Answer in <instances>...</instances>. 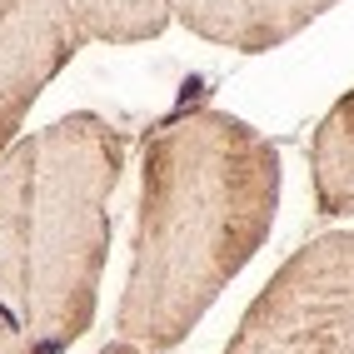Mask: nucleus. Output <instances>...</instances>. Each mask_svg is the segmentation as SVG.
<instances>
[{
    "label": "nucleus",
    "mask_w": 354,
    "mask_h": 354,
    "mask_svg": "<svg viewBox=\"0 0 354 354\" xmlns=\"http://www.w3.org/2000/svg\"><path fill=\"white\" fill-rule=\"evenodd\" d=\"M315 209L324 220H354V90L319 120L310 140Z\"/></svg>",
    "instance_id": "6"
},
{
    "label": "nucleus",
    "mask_w": 354,
    "mask_h": 354,
    "mask_svg": "<svg viewBox=\"0 0 354 354\" xmlns=\"http://www.w3.org/2000/svg\"><path fill=\"white\" fill-rule=\"evenodd\" d=\"M80 45H135L170 26V0H55Z\"/></svg>",
    "instance_id": "7"
},
{
    "label": "nucleus",
    "mask_w": 354,
    "mask_h": 354,
    "mask_svg": "<svg viewBox=\"0 0 354 354\" xmlns=\"http://www.w3.org/2000/svg\"><path fill=\"white\" fill-rule=\"evenodd\" d=\"M100 354H155V349H145V344H135V339H110Z\"/></svg>",
    "instance_id": "9"
},
{
    "label": "nucleus",
    "mask_w": 354,
    "mask_h": 354,
    "mask_svg": "<svg viewBox=\"0 0 354 354\" xmlns=\"http://www.w3.org/2000/svg\"><path fill=\"white\" fill-rule=\"evenodd\" d=\"M135 209L115 329L120 339L170 354L270 240L279 150L215 105L180 110L145 140Z\"/></svg>",
    "instance_id": "1"
},
{
    "label": "nucleus",
    "mask_w": 354,
    "mask_h": 354,
    "mask_svg": "<svg viewBox=\"0 0 354 354\" xmlns=\"http://www.w3.org/2000/svg\"><path fill=\"white\" fill-rule=\"evenodd\" d=\"M85 50L55 0H0V155H6L40 90Z\"/></svg>",
    "instance_id": "4"
},
{
    "label": "nucleus",
    "mask_w": 354,
    "mask_h": 354,
    "mask_svg": "<svg viewBox=\"0 0 354 354\" xmlns=\"http://www.w3.org/2000/svg\"><path fill=\"white\" fill-rule=\"evenodd\" d=\"M0 354H45L35 344V335L20 324V315L6 304V295H0Z\"/></svg>",
    "instance_id": "8"
},
{
    "label": "nucleus",
    "mask_w": 354,
    "mask_h": 354,
    "mask_svg": "<svg viewBox=\"0 0 354 354\" xmlns=\"http://www.w3.org/2000/svg\"><path fill=\"white\" fill-rule=\"evenodd\" d=\"M339 0H170V15L230 50H274Z\"/></svg>",
    "instance_id": "5"
},
{
    "label": "nucleus",
    "mask_w": 354,
    "mask_h": 354,
    "mask_svg": "<svg viewBox=\"0 0 354 354\" xmlns=\"http://www.w3.org/2000/svg\"><path fill=\"white\" fill-rule=\"evenodd\" d=\"M220 354H354V230L299 245Z\"/></svg>",
    "instance_id": "3"
},
{
    "label": "nucleus",
    "mask_w": 354,
    "mask_h": 354,
    "mask_svg": "<svg viewBox=\"0 0 354 354\" xmlns=\"http://www.w3.org/2000/svg\"><path fill=\"white\" fill-rule=\"evenodd\" d=\"M120 170L125 130L90 110L0 155V295L45 354H65L95 324Z\"/></svg>",
    "instance_id": "2"
}]
</instances>
